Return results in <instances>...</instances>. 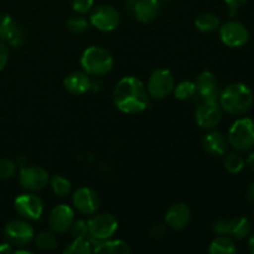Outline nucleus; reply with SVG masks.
<instances>
[{"label": "nucleus", "mask_w": 254, "mask_h": 254, "mask_svg": "<svg viewBox=\"0 0 254 254\" xmlns=\"http://www.w3.org/2000/svg\"><path fill=\"white\" fill-rule=\"evenodd\" d=\"M113 102L123 113H140L149 104L148 89L138 77H123L114 87Z\"/></svg>", "instance_id": "nucleus-1"}, {"label": "nucleus", "mask_w": 254, "mask_h": 254, "mask_svg": "<svg viewBox=\"0 0 254 254\" xmlns=\"http://www.w3.org/2000/svg\"><path fill=\"white\" fill-rule=\"evenodd\" d=\"M253 92L247 84L232 83L220 94V106L231 116H243L253 106Z\"/></svg>", "instance_id": "nucleus-2"}, {"label": "nucleus", "mask_w": 254, "mask_h": 254, "mask_svg": "<svg viewBox=\"0 0 254 254\" xmlns=\"http://www.w3.org/2000/svg\"><path fill=\"white\" fill-rule=\"evenodd\" d=\"M114 59L111 52L101 46H91L83 51L81 56V66L83 71L93 76H103L113 68Z\"/></svg>", "instance_id": "nucleus-3"}, {"label": "nucleus", "mask_w": 254, "mask_h": 254, "mask_svg": "<svg viewBox=\"0 0 254 254\" xmlns=\"http://www.w3.org/2000/svg\"><path fill=\"white\" fill-rule=\"evenodd\" d=\"M228 144L238 151L254 148V122L251 118H240L228 130Z\"/></svg>", "instance_id": "nucleus-4"}, {"label": "nucleus", "mask_w": 254, "mask_h": 254, "mask_svg": "<svg viewBox=\"0 0 254 254\" xmlns=\"http://www.w3.org/2000/svg\"><path fill=\"white\" fill-rule=\"evenodd\" d=\"M88 233L94 241H104L113 237L118 230V220L111 213L94 215L88 221Z\"/></svg>", "instance_id": "nucleus-5"}, {"label": "nucleus", "mask_w": 254, "mask_h": 254, "mask_svg": "<svg viewBox=\"0 0 254 254\" xmlns=\"http://www.w3.org/2000/svg\"><path fill=\"white\" fill-rule=\"evenodd\" d=\"M175 87V79H174L173 73L169 69L159 68L150 74L148 81L149 96L156 99L166 98Z\"/></svg>", "instance_id": "nucleus-6"}, {"label": "nucleus", "mask_w": 254, "mask_h": 254, "mask_svg": "<svg viewBox=\"0 0 254 254\" xmlns=\"http://www.w3.org/2000/svg\"><path fill=\"white\" fill-rule=\"evenodd\" d=\"M196 123L200 128L211 130L220 124L222 119V108L218 101L213 99H202L195 112Z\"/></svg>", "instance_id": "nucleus-7"}, {"label": "nucleus", "mask_w": 254, "mask_h": 254, "mask_svg": "<svg viewBox=\"0 0 254 254\" xmlns=\"http://www.w3.org/2000/svg\"><path fill=\"white\" fill-rule=\"evenodd\" d=\"M20 185L27 191L36 192L41 191L46 188L47 183L50 180L49 173L41 166L35 165H25L20 170L19 175Z\"/></svg>", "instance_id": "nucleus-8"}, {"label": "nucleus", "mask_w": 254, "mask_h": 254, "mask_svg": "<svg viewBox=\"0 0 254 254\" xmlns=\"http://www.w3.org/2000/svg\"><path fill=\"white\" fill-rule=\"evenodd\" d=\"M89 22L99 31H113L121 22V14L111 5H99L91 14Z\"/></svg>", "instance_id": "nucleus-9"}, {"label": "nucleus", "mask_w": 254, "mask_h": 254, "mask_svg": "<svg viewBox=\"0 0 254 254\" xmlns=\"http://www.w3.org/2000/svg\"><path fill=\"white\" fill-rule=\"evenodd\" d=\"M220 36L223 44L228 47H243L250 40L247 27L238 21H228L220 26Z\"/></svg>", "instance_id": "nucleus-10"}, {"label": "nucleus", "mask_w": 254, "mask_h": 254, "mask_svg": "<svg viewBox=\"0 0 254 254\" xmlns=\"http://www.w3.org/2000/svg\"><path fill=\"white\" fill-rule=\"evenodd\" d=\"M14 207L21 217L30 221H36L44 213V203L41 198L34 193H22L14 201Z\"/></svg>", "instance_id": "nucleus-11"}, {"label": "nucleus", "mask_w": 254, "mask_h": 254, "mask_svg": "<svg viewBox=\"0 0 254 254\" xmlns=\"http://www.w3.org/2000/svg\"><path fill=\"white\" fill-rule=\"evenodd\" d=\"M4 232L7 241L17 247L27 246L35 237L34 227L25 221H11L5 226Z\"/></svg>", "instance_id": "nucleus-12"}, {"label": "nucleus", "mask_w": 254, "mask_h": 254, "mask_svg": "<svg viewBox=\"0 0 254 254\" xmlns=\"http://www.w3.org/2000/svg\"><path fill=\"white\" fill-rule=\"evenodd\" d=\"M76 220L74 218V211L71 206L64 205H57L54 207L50 212L49 216V226L54 233H66L69 231L72 223Z\"/></svg>", "instance_id": "nucleus-13"}, {"label": "nucleus", "mask_w": 254, "mask_h": 254, "mask_svg": "<svg viewBox=\"0 0 254 254\" xmlns=\"http://www.w3.org/2000/svg\"><path fill=\"white\" fill-rule=\"evenodd\" d=\"M73 206L83 215H94L98 211L101 200L98 193L89 188H81L73 193Z\"/></svg>", "instance_id": "nucleus-14"}, {"label": "nucleus", "mask_w": 254, "mask_h": 254, "mask_svg": "<svg viewBox=\"0 0 254 254\" xmlns=\"http://www.w3.org/2000/svg\"><path fill=\"white\" fill-rule=\"evenodd\" d=\"M191 211L184 202H178L168 208L165 215V225L175 231L184 230L190 223Z\"/></svg>", "instance_id": "nucleus-15"}, {"label": "nucleus", "mask_w": 254, "mask_h": 254, "mask_svg": "<svg viewBox=\"0 0 254 254\" xmlns=\"http://www.w3.org/2000/svg\"><path fill=\"white\" fill-rule=\"evenodd\" d=\"M196 84V93L202 99H218V91H217V79L215 74L210 71H203L198 74L197 79L195 82Z\"/></svg>", "instance_id": "nucleus-16"}, {"label": "nucleus", "mask_w": 254, "mask_h": 254, "mask_svg": "<svg viewBox=\"0 0 254 254\" xmlns=\"http://www.w3.org/2000/svg\"><path fill=\"white\" fill-rule=\"evenodd\" d=\"M64 86L66 91L71 94L81 96L92 88V81L86 72L74 71L66 76V78L64 79Z\"/></svg>", "instance_id": "nucleus-17"}, {"label": "nucleus", "mask_w": 254, "mask_h": 254, "mask_svg": "<svg viewBox=\"0 0 254 254\" xmlns=\"http://www.w3.org/2000/svg\"><path fill=\"white\" fill-rule=\"evenodd\" d=\"M22 32L10 15L0 16V40L7 41L11 46H20L22 42Z\"/></svg>", "instance_id": "nucleus-18"}, {"label": "nucleus", "mask_w": 254, "mask_h": 254, "mask_svg": "<svg viewBox=\"0 0 254 254\" xmlns=\"http://www.w3.org/2000/svg\"><path fill=\"white\" fill-rule=\"evenodd\" d=\"M133 9L136 20L148 24L154 21L160 14V0H136Z\"/></svg>", "instance_id": "nucleus-19"}, {"label": "nucleus", "mask_w": 254, "mask_h": 254, "mask_svg": "<svg viewBox=\"0 0 254 254\" xmlns=\"http://www.w3.org/2000/svg\"><path fill=\"white\" fill-rule=\"evenodd\" d=\"M228 140L220 131L212 130L203 138V148L208 154L213 156H220L227 151Z\"/></svg>", "instance_id": "nucleus-20"}, {"label": "nucleus", "mask_w": 254, "mask_h": 254, "mask_svg": "<svg viewBox=\"0 0 254 254\" xmlns=\"http://www.w3.org/2000/svg\"><path fill=\"white\" fill-rule=\"evenodd\" d=\"M130 247L126 241L122 240H104L96 241L94 243V253L98 254H129Z\"/></svg>", "instance_id": "nucleus-21"}, {"label": "nucleus", "mask_w": 254, "mask_h": 254, "mask_svg": "<svg viewBox=\"0 0 254 254\" xmlns=\"http://www.w3.org/2000/svg\"><path fill=\"white\" fill-rule=\"evenodd\" d=\"M251 232V223L246 217H236L228 220L227 235L235 240H245Z\"/></svg>", "instance_id": "nucleus-22"}, {"label": "nucleus", "mask_w": 254, "mask_h": 254, "mask_svg": "<svg viewBox=\"0 0 254 254\" xmlns=\"http://www.w3.org/2000/svg\"><path fill=\"white\" fill-rule=\"evenodd\" d=\"M220 17L213 12H202L195 20V26L202 32H212L220 27Z\"/></svg>", "instance_id": "nucleus-23"}, {"label": "nucleus", "mask_w": 254, "mask_h": 254, "mask_svg": "<svg viewBox=\"0 0 254 254\" xmlns=\"http://www.w3.org/2000/svg\"><path fill=\"white\" fill-rule=\"evenodd\" d=\"M208 251L211 254H235L237 252V248L231 238L220 236L211 242Z\"/></svg>", "instance_id": "nucleus-24"}, {"label": "nucleus", "mask_w": 254, "mask_h": 254, "mask_svg": "<svg viewBox=\"0 0 254 254\" xmlns=\"http://www.w3.org/2000/svg\"><path fill=\"white\" fill-rule=\"evenodd\" d=\"M94 243L96 241H91L87 237L73 238V242L64 248L66 254H91L94 252Z\"/></svg>", "instance_id": "nucleus-25"}, {"label": "nucleus", "mask_w": 254, "mask_h": 254, "mask_svg": "<svg viewBox=\"0 0 254 254\" xmlns=\"http://www.w3.org/2000/svg\"><path fill=\"white\" fill-rule=\"evenodd\" d=\"M35 245L37 248L41 251H46V252H51V251L56 250L57 245V238L54 233L51 232H40L34 237Z\"/></svg>", "instance_id": "nucleus-26"}, {"label": "nucleus", "mask_w": 254, "mask_h": 254, "mask_svg": "<svg viewBox=\"0 0 254 254\" xmlns=\"http://www.w3.org/2000/svg\"><path fill=\"white\" fill-rule=\"evenodd\" d=\"M174 96L180 101L192 98L196 96V84L192 81H183L174 87Z\"/></svg>", "instance_id": "nucleus-27"}, {"label": "nucleus", "mask_w": 254, "mask_h": 254, "mask_svg": "<svg viewBox=\"0 0 254 254\" xmlns=\"http://www.w3.org/2000/svg\"><path fill=\"white\" fill-rule=\"evenodd\" d=\"M51 188L55 195L60 196V197H64L68 196L72 190V184L68 179L64 178L61 175H55L51 179Z\"/></svg>", "instance_id": "nucleus-28"}, {"label": "nucleus", "mask_w": 254, "mask_h": 254, "mask_svg": "<svg viewBox=\"0 0 254 254\" xmlns=\"http://www.w3.org/2000/svg\"><path fill=\"white\" fill-rule=\"evenodd\" d=\"M246 166L245 159L237 153H231L225 159V168L230 174H238Z\"/></svg>", "instance_id": "nucleus-29"}, {"label": "nucleus", "mask_w": 254, "mask_h": 254, "mask_svg": "<svg viewBox=\"0 0 254 254\" xmlns=\"http://www.w3.org/2000/svg\"><path fill=\"white\" fill-rule=\"evenodd\" d=\"M88 27L89 22L84 17L81 16L71 17L67 21V29L71 32H73V34H83V32H86L88 30Z\"/></svg>", "instance_id": "nucleus-30"}, {"label": "nucleus", "mask_w": 254, "mask_h": 254, "mask_svg": "<svg viewBox=\"0 0 254 254\" xmlns=\"http://www.w3.org/2000/svg\"><path fill=\"white\" fill-rule=\"evenodd\" d=\"M72 237L73 238H84L89 235L88 233V222L84 220H74L69 228Z\"/></svg>", "instance_id": "nucleus-31"}, {"label": "nucleus", "mask_w": 254, "mask_h": 254, "mask_svg": "<svg viewBox=\"0 0 254 254\" xmlns=\"http://www.w3.org/2000/svg\"><path fill=\"white\" fill-rule=\"evenodd\" d=\"M16 173V164L7 159H0V180L11 179Z\"/></svg>", "instance_id": "nucleus-32"}, {"label": "nucleus", "mask_w": 254, "mask_h": 254, "mask_svg": "<svg viewBox=\"0 0 254 254\" xmlns=\"http://www.w3.org/2000/svg\"><path fill=\"white\" fill-rule=\"evenodd\" d=\"M94 0H71V5L73 11L77 14H87L92 9Z\"/></svg>", "instance_id": "nucleus-33"}, {"label": "nucleus", "mask_w": 254, "mask_h": 254, "mask_svg": "<svg viewBox=\"0 0 254 254\" xmlns=\"http://www.w3.org/2000/svg\"><path fill=\"white\" fill-rule=\"evenodd\" d=\"M168 226L163 225V223H158V225L153 226V228L150 230V236L154 240H161L166 236V232H168Z\"/></svg>", "instance_id": "nucleus-34"}, {"label": "nucleus", "mask_w": 254, "mask_h": 254, "mask_svg": "<svg viewBox=\"0 0 254 254\" xmlns=\"http://www.w3.org/2000/svg\"><path fill=\"white\" fill-rule=\"evenodd\" d=\"M9 61V50L2 41H0V71L6 66Z\"/></svg>", "instance_id": "nucleus-35"}, {"label": "nucleus", "mask_w": 254, "mask_h": 254, "mask_svg": "<svg viewBox=\"0 0 254 254\" xmlns=\"http://www.w3.org/2000/svg\"><path fill=\"white\" fill-rule=\"evenodd\" d=\"M213 231L220 236L227 235L228 220H220L217 221V222H215V225H213Z\"/></svg>", "instance_id": "nucleus-36"}, {"label": "nucleus", "mask_w": 254, "mask_h": 254, "mask_svg": "<svg viewBox=\"0 0 254 254\" xmlns=\"http://www.w3.org/2000/svg\"><path fill=\"white\" fill-rule=\"evenodd\" d=\"M246 1H247V0H225V2L227 4V6L230 7V12L232 16L236 14V12H237V10L240 9L242 5L246 4Z\"/></svg>", "instance_id": "nucleus-37"}, {"label": "nucleus", "mask_w": 254, "mask_h": 254, "mask_svg": "<svg viewBox=\"0 0 254 254\" xmlns=\"http://www.w3.org/2000/svg\"><path fill=\"white\" fill-rule=\"evenodd\" d=\"M246 196H247V200L250 201V202L254 203V183H251L250 185H248Z\"/></svg>", "instance_id": "nucleus-38"}, {"label": "nucleus", "mask_w": 254, "mask_h": 254, "mask_svg": "<svg viewBox=\"0 0 254 254\" xmlns=\"http://www.w3.org/2000/svg\"><path fill=\"white\" fill-rule=\"evenodd\" d=\"M245 164L247 165V168L250 169L252 173H254V153H251L250 155H248L247 160L245 161Z\"/></svg>", "instance_id": "nucleus-39"}, {"label": "nucleus", "mask_w": 254, "mask_h": 254, "mask_svg": "<svg viewBox=\"0 0 254 254\" xmlns=\"http://www.w3.org/2000/svg\"><path fill=\"white\" fill-rule=\"evenodd\" d=\"M14 250L11 248V245L10 243H2L0 245V253H12Z\"/></svg>", "instance_id": "nucleus-40"}, {"label": "nucleus", "mask_w": 254, "mask_h": 254, "mask_svg": "<svg viewBox=\"0 0 254 254\" xmlns=\"http://www.w3.org/2000/svg\"><path fill=\"white\" fill-rule=\"evenodd\" d=\"M248 247H250L251 252L254 254V235L250 238V241H248Z\"/></svg>", "instance_id": "nucleus-41"}, {"label": "nucleus", "mask_w": 254, "mask_h": 254, "mask_svg": "<svg viewBox=\"0 0 254 254\" xmlns=\"http://www.w3.org/2000/svg\"><path fill=\"white\" fill-rule=\"evenodd\" d=\"M160 1H170V0H160Z\"/></svg>", "instance_id": "nucleus-42"}]
</instances>
